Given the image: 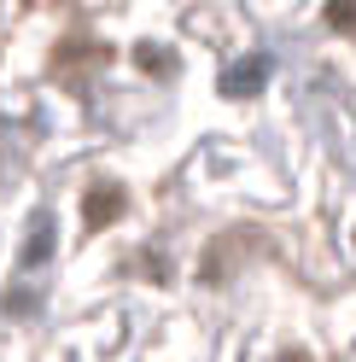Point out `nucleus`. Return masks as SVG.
<instances>
[{
  "label": "nucleus",
  "instance_id": "obj_2",
  "mask_svg": "<svg viewBox=\"0 0 356 362\" xmlns=\"http://www.w3.org/2000/svg\"><path fill=\"white\" fill-rule=\"evenodd\" d=\"M263 71H269V64H263V59H251V64H239V76H228V94H251V88L263 82Z\"/></svg>",
  "mask_w": 356,
  "mask_h": 362
},
{
  "label": "nucleus",
  "instance_id": "obj_3",
  "mask_svg": "<svg viewBox=\"0 0 356 362\" xmlns=\"http://www.w3.org/2000/svg\"><path fill=\"white\" fill-rule=\"evenodd\" d=\"M327 24L333 30H356V0H327Z\"/></svg>",
  "mask_w": 356,
  "mask_h": 362
},
{
  "label": "nucleus",
  "instance_id": "obj_4",
  "mask_svg": "<svg viewBox=\"0 0 356 362\" xmlns=\"http://www.w3.org/2000/svg\"><path fill=\"white\" fill-rule=\"evenodd\" d=\"M280 362H309V356H304V351H286V356H280Z\"/></svg>",
  "mask_w": 356,
  "mask_h": 362
},
{
  "label": "nucleus",
  "instance_id": "obj_1",
  "mask_svg": "<svg viewBox=\"0 0 356 362\" xmlns=\"http://www.w3.org/2000/svg\"><path fill=\"white\" fill-rule=\"evenodd\" d=\"M123 216V193L117 187H94L88 193V228H105V222Z\"/></svg>",
  "mask_w": 356,
  "mask_h": 362
}]
</instances>
